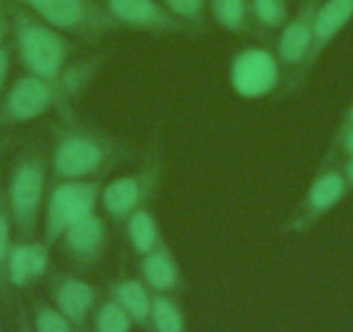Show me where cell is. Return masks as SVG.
<instances>
[{
	"label": "cell",
	"instance_id": "obj_14",
	"mask_svg": "<svg viewBox=\"0 0 353 332\" xmlns=\"http://www.w3.org/2000/svg\"><path fill=\"white\" fill-rule=\"evenodd\" d=\"M141 273L149 291L156 294H173L184 282L181 265L165 240L151 253L142 256Z\"/></svg>",
	"mask_w": 353,
	"mask_h": 332
},
{
	"label": "cell",
	"instance_id": "obj_3",
	"mask_svg": "<svg viewBox=\"0 0 353 332\" xmlns=\"http://www.w3.org/2000/svg\"><path fill=\"white\" fill-rule=\"evenodd\" d=\"M16 39L23 64L33 76L56 80L70 66L73 45L59 32L32 14H18Z\"/></svg>",
	"mask_w": 353,
	"mask_h": 332
},
{
	"label": "cell",
	"instance_id": "obj_20",
	"mask_svg": "<svg viewBox=\"0 0 353 332\" xmlns=\"http://www.w3.org/2000/svg\"><path fill=\"white\" fill-rule=\"evenodd\" d=\"M251 23L263 33L281 32L290 19L286 0H248Z\"/></svg>",
	"mask_w": 353,
	"mask_h": 332
},
{
	"label": "cell",
	"instance_id": "obj_27",
	"mask_svg": "<svg viewBox=\"0 0 353 332\" xmlns=\"http://www.w3.org/2000/svg\"><path fill=\"white\" fill-rule=\"evenodd\" d=\"M345 180H348L350 184H353V159L348 163V166H346V178Z\"/></svg>",
	"mask_w": 353,
	"mask_h": 332
},
{
	"label": "cell",
	"instance_id": "obj_21",
	"mask_svg": "<svg viewBox=\"0 0 353 332\" xmlns=\"http://www.w3.org/2000/svg\"><path fill=\"white\" fill-rule=\"evenodd\" d=\"M132 325L134 322L113 298L104 301L94 311V332H130Z\"/></svg>",
	"mask_w": 353,
	"mask_h": 332
},
{
	"label": "cell",
	"instance_id": "obj_19",
	"mask_svg": "<svg viewBox=\"0 0 353 332\" xmlns=\"http://www.w3.org/2000/svg\"><path fill=\"white\" fill-rule=\"evenodd\" d=\"M151 332H185V315L172 294L152 296Z\"/></svg>",
	"mask_w": 353,
	"mask_h": 332
},
{
	"label": "cell",
	"instance_id": "obj_11",
	"mask_svg": "<svg viewBox=\"0 0 353 332\" xmlns=\"http://www.w3.org/2000/svg\"><path fill=\"white\" fill-rule=\"evenodd\" d=\"M68 258L78 269H92L103 260L108 246L106 222L97 213L71 227L59 242Z\"/></svg>",
	"mask_w": 353,
	"mask_h": 332
},
{
	"label": "cell",
	"instance_id": "obj_7",
	"mask_svg": "<svg viewBox=\"0 0 353 332\" xmlns=\"http://www.w3.org/2000/svg\"><path fill=\"white\" fill-rule=\"evenodd\" d=\"M120 28L156 37L194 35L198 30L172 14L159 0H103Z\"/></svg>",
	"mask_w": 353,
	"mask_h": 332
},
{
	"label": "cell",
	"instance_id": "obj_5",
	"mask_svg": "<svg viewBox=\"0 0 353 332\" xmlns=\"http://www.w3.org/2000/svg\"><path fill=\"white\" fill-rule=\"evenodd\" d=\"M165 163L159 152L151 154L135 172L114 178L101 191V206L114 223H125L132 213L149 208L163 180Z\"/></svg>",
	"mask_w": 353,
	"mask_h": 332
},
{
	"label": "cell",
	"instance_id": "obj_6",
	"mask_svg": "<svg viewBox=\"0 0 353 332\" xmlns=\"http://www.w3.org/2000/svg\"><path fill=\"white\" fill-rule=\"evenodd\" d=\"M319 6L321 0H303L279 32L276 57L279 66L291 71L288 90H294L305 80L303 70L314 43V23Z\"/></svg>",
	"mask_w": 353,
	"mask_h": 332
},
{
	"label": "cell",
	"instance_id": "obj_8",
	"mask_svg": "<svg viewBox=\"0 0 353 332\" xmlns=\"http://www.w3.org/2000/svg\"><path fill=\"white\" fill-rule=\"evenodd\" d=\"M47 161L43 156H30L16 166L11 182V206L21 230L32 232L37 225L46 194Z\"/></svg>",
	"mask_w": 353,
	"mask_h": 332
},
{
	"label": "cell",
	"instance_id": "obj_23",
	"mask_svg": "<svg viewBox=\"0 0 353 332\" xmlns=\"http://www.w3.org/2000/svg\"><path fill=\"white\" fill-rule=\"evenodd\" d=\"M77 329L56 307L40 304L35 311V332H74Z\"/></svg>",
	"mask_w": 353,
	"mask_h": 332
},
{
	"label": "cell",
	"instance_id": "obj_1",
	"mask_svg": "<svg viewBox=\"0 0 353 332\" xmlns=\"http://www.w3.org/2000/svg\"><path fill=\"white\" fill-rule=\"evenodd\" d=\"M130 158V147L110 132L61 114L54 138L52 175L57 180H101Z\"/></svg>",
	"mask_w": 353,
	"mask_h": 332
},
{
	"label": "cell",
	"instance_id": "obj_28",
	"mask_svg": "<svg viewBox=\"0 0 353 332\" xmlns=\"http://www.w3.org/2000/svg\"><path fill=\"white\" fill-rule=\"evenodd\" d=\"M348 123H350V127H353V107L350 110V113H348Z\"/></svg>",
	"mask_w": 353,
	"mask_h": 332
},
{
	"label": "cell",
	"instance_id": "obj_10",
	"mask_svg": "<svg viewBox=\"0 0 353 332\" xmlns=\"http://www.w3.org/2000/svg\"><path fill=\"white\" fill-rule=\"evenodd\" d=\"M54 307L71 322L77 331H85L96 311V287L70 273H57L50 284Z\"/></svg>",
	"mask_w": 353,
	"mask_h": 332
},
{
	"label": "cell",
	"instance_id": "obj_9",
	"mask_svg": "<svg viewBox=\"0 0 353 332\" xmlns=\"http://www.w3.org/2000/svg\"><path fill=\"white\" fill-rule=\"evenodd\" d=\"M279 80V61L265 49H244L234 57L230 83L239 96L256 99L272 92Z\"/></svg>",
	"mask_w": 353,
	"mask_h": 332
},
{
	"label": "cell",
	"instance_id": "obj_26",
	"mask_svg": "<svg viewBox=\"0 0 353 332\" xmlns=\"http://www.w3.org/2000/svg\"><path fill=\"white\" fill-rule=\"evenodd\" d=\"M343 147H345V151L353 158V127H350L348 130H346L345 137H343Z\"/></svg>",
	"mask_w": 353,
	"mask_h": 332
},
{
	"label": "cell",
	"instance_id": "obj_2",
	"mask_svg": "<svg viewBox=\"0 0 353 332\" xmlns=\"http://www.w3.org/2000/svg\"><path fill=\"white\" fill-rule=\"evenodd\" d=\"M37 18L87 43L103 40L120 26L103 0H19Z\"/></svg>",
	"mask_w": 353,
	"mask_h": 332
},
{
	"label": "cell",
	"instance_id": "obj_15",
	"mask_svg": "<svg viewBox=\"0 0 353 332\" xmlns=\"http://www.w3.org/2000/svg\"><path fill=\"white\" fill-rule=\"evenodd\" d=\"M49 246L46 242H26L11 247L8 260L9 280L14 286L25 287L40 279L49 270Z\"/></svg>",
	"mask_w": 353,
	"mask_h": 332
},
{
	"label": "cell",
	"instance_id": "obj_18",
	"mask_svg": "<svg viewBox=\"0 0 353 332\" xmlns=\"http://www.w3.org/2000/svg\"><path fill=\"white\" fill-rule=\"evenodd\" d=\"M210 12L220 28L230 33H250L251 14L248 0H210Z\"/></svg>",
	"mask_w": 353,
	"mask_h": 332
},
{
	"label": "cell",
	"instance_id": "obj_30",
	"mask_svg": "<svg viewBox=\"0 0 353 332\" xmlns=\"http://www.w3.org/2000/svg\"><path fill=\"white\" fill-rule=\"evenodd\" d=\"M26 332H28V331H26Z\"/></svg>",
	"mask_w": 353,
	"mask_h": 332
},
{
	"label": "cell",
	"instance_id": "obj_24",
	"mask_svg": "<svg viewBox=\"0 0 353 332\" xmlns=\"http://www.w3.org/2000/svg\"><path fill=\"white\" fill-rule=\"evenodd\" d=\"M11 244H9V220L0 215V265L9 260Z\"/></svg>",
	"mask_w": 353,
	"mask_h": 332
},
{
	"label": "cell",
	"instance_id": "obj_12",
	"mask_svg": "<svg viewBox=\"0 0 353 332\" xmlns=\"http://www.w3.org/2000/svg\"><path fill=\"white\" fill-rule=\"evenodd\" d=\"M345 187V177L339 175L338 172H325V174L319 175L312 182L310 189L305 196L300 213L291 220L290 229L293 232H303V230L310 229L322 215H325L329 209H332L341 201Z\"/></svg>",
	"mask_w": 353,
	"mask_h": 332
},
{
	"label": "cell",
	"instance_id": "obj_29",
	"mask_svg": "<svg viewBox=\"0 0 353 332\" xmlns=\"http://www.w3.org/2000/svg\"><path fill=\"white\" fill-rule=\"evenodd\" d=\"M0 42H2V25H0Z\"/></svg>",
	"mask_w": 353,
	"mask_h": 332
},
{
	"label": "cell",
	"instance_id": "obj_16",
	"mask_svg": "<svg viewBox=\"0 0 353 332\" xmlns=\"http://www.w3.org/2000/svg\"><path fill=\"white\" fill-rule=\"evenodd\" d=\"M111 298L130 317L134 325L151 332V304L152 296L144 282L132 277H123L111 284Z\"/></svg>",
	"mask_w": 353,
	"mask_h": 332
},
{
	"label": "cell",
	"instance_id": "obj_22",
	"mask_svg": "<svg viewBox=\"0 0 353 332\" xmlns=\"http://www.w3.org/2000/svg\"><path fill=\"white\" fill-rule=\"evenodd\" d=\"M175 18L201 32L206 23L208 0H159Z\"/></svg>",
	"mask_w": 353,
	"mask_h": 332
},
{
	"label": "cell",
	"instance_id": "obj_13",
	"mask_svg": "<svg viewBox=\"0 0 353 332\" xmlns=\"http://www.w3.org/2000/svg\"><path fill=\"white\" fill-rule=\"evenodd\" d=\"M353 19V0H325L321 2L314 23V43L303 70V78L308 76L312 66L317 63L332 40L343 32Z\"/></svg>",
	"mask_w": 353,
	"mask_h": 332
},
{
	"label": "cell",
	"instance_id": "obj_25",
	"mask_svg": "<svg viewBox=\"0 0 353 332\" xmlns=\"http://www.w3.org/2000/svg\"><path fill=\"white\" fill-rule=\"evenodd\" d=\"M8 73H9V54L8 50L0 49V89L4 87Z\"/></svg>",
	"mask_w": 353,
	"mask_h": 332
},
{
	"label": "cell",
	"instance_id": "obj_4",
	"mask_svg": "<svg viewBox=\"0 0 353 332\" xmlns=\"http://www.w3.org/2000/svg\"><path fill=\"white\" fill-rule=\"evenodd\" d=\"M101 180H57L46 206L43 239L54 246L73 225L96 213L101 203Z\"/></svg>",
	"mask_w": 353,
	"mask_h": 332
},
{
	"label": "cell",
	"instance_id": "obj_17",
	"mask_svg": "<svg viewBox=\"0 0 353 332\" xmlns=\"http://www.w3.org/2000/svg\"><path fill=\"white\" fill-rule=\"evenodd\" d=\"M125 227H127L128 242L134 253H137L141 258L163 242L159 223L149 208H141L132 213L125 222Z\"/></svg>",
	"mask_w": 353,
	"mask_h": 332
}]
</instances>
